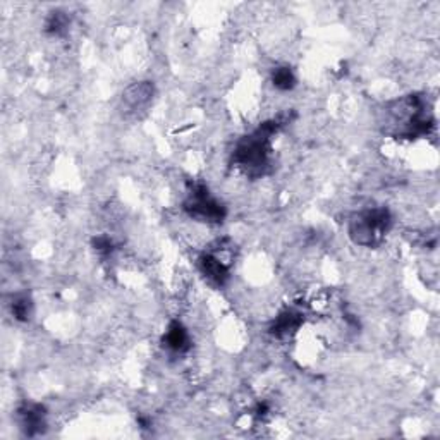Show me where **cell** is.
<instances>
[{"mask_svg":"<svg viewBox=\"0 0 440 440\" xmlns=\"http://www.w3.org/2000/svg\"><path fill=\"white\" fill-rule=\"evenodd\" d=\"M390 224V216L386 209H373L363 212L351 224V235L358 244H373L386 234Z\"/></svg>","mask_w":440,"mask_h":440,"instance_id":"6da1fadb","label":"cell"},{"mask_svg":"<svg viewBox=\"0 0 440 440\" xmlns=\"http://www.w3.org/2000/svg\"><path fill=\"white\" fill-rule=\"evenodd\" d=\"M186 212L202 222H222L225 212L224 207L209 195L205 186H196L186 202Z\"/></svg>","mask_w":440,"mask_h":440,"instance_id":"7a4b0ae2","label":"cell"},{"mask_svg":"<svg viewBox=\"0 0 440 440\" xmlns=\"http://www.w3.org/2000/svg\"><path fill=\"white\" fill-rule=\"evenodd\" d=\"M200 269H202L207 279L212 280L213 284H219V286L229 279L227 266L217 255H203L200 258Z\"/></svg>","mask_w":440,"mask_h":440,"instance_id":"3957f363","label":"cell"},{"mask_svg":"<svg viewBox=\"0 0 440 440\" xmlns=\"http://www.w3.org/2000/svg\"><path fill=\"white\" fill-rule=\"evenodd\" d=\"M164 344L165 348L172 353H182L188 349L189 335L179 322H172V324L169 325L167 332H165Z\"/></svg>","mask_w":440,"mask_h":440,"instance_id":"277c9868","label":"cell"},{"mask_svg":"<svg viewBox=\"0 0 440 440\" xmlns=\"http://www.w3.org/2000/svg\"><path fill=\"white\" fill-rule=\"evenodd\" d=\"M300 325H301V313H297V311L294 310H286L275 318L270 332H272L273 335H277V337H284V335L293 334Z\"/></svg>","mask_w":440,"mask_h":440,"instance_id":"5b68a950","label":"cell"},{"mask_svg":"<svg viewBox=\"0 0 440 440\" xmlns=\"http://www.w3.org/2000/svg\"><path fill=\"white\" fill-rule=\"evenodd\" d=\"M21 420H23V427L26 434L34 435L45 427V413L43 408L38 404H30L21 411Z\"/></svg>","mask_w":440,"mask_h":440,"instance_id":"8992f818","label":"cell"},{"mask_svg":"<svg viewBox=\"0 0 440 440\" xmlns=\"http://www.w3.org/2000/svg\"><path fill=\"white\" fill-rule=\"evenodd\" d=\"M272 81L273 86L277 90H282V92H287V90H291L296 85V78H294L293 71L289 67H277L272 74Z\"/></svg>","mask_w":440,"mask_h":440,"instance_id":"52a82bcc","label":"cell"},{"mask_svg":"<svg viewBox=\"0 0 440 440\" xmlns=\"http://www.w3.org/2000/svg\"><path fill=\"white\" fill-rule=\"evenodd\" d=\"M10 310H12V315L17 318V320H28L31 315V301L26 294H19L12 300V304H10Z\"/></svg>","mask_w":440,"mask_h":440,"instance_id":"ba28073f","label":"cell"}]
</instances>
